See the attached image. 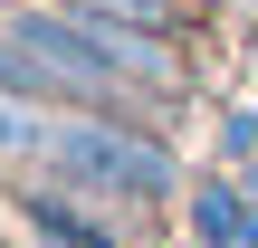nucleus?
<instances>
[{
	"mask_svg": "<svg viewBox=\"0 0 258 248\" xmlns=\"http://www.w3.org/2000/svg\"><path fill=\"white\" fill-rule=\"evenodd\" d=\"M48 182L105 201V210H163L182 191L172 143L144 124V105H67L57 143H48Z\"/></svg>",
	"mask_w": 258,
	"mask_h": 248,
	"instance_id": "f257e3e1",
	"label": "nucleus"
},
{
	"mask_svg": "<svg viewBox=\"0 0 258 248\" xmlns=\"http://www.w3.org/2000/svg\"><path fill=\"white\" fill-rule=\"evenodd\" d=\"M10 220H19V239H29V248H134L124 229H115L105 201L67 191V182H48V172H29V182L10 191Z\"/></svg>",
	"mask_w": 258,
	"mask_h": 248,
	"instance_id": "f03ea898",
	"label": "nucleus"
},
{
	"mask_svg": "<svg viewBox=\"0 0 258 248\" xmlns=\"http://www.w3.org/2000/svg\"><path fill=\"white\" fill-rule=\"evenodd\" d=\"M57 115H67V105H48V96H0V172H10V182L48 172V143H57Z\"/></svg>",
	"mask_w": 258,
	"mask_h": 248,
	"instance_id": "7ed1b4c3",
	"label": "nucleus"
},
{
	"mask_svg": "<svg viewBox=\"0 0 258 248\" xmlns=\"http://www.w3.org/2000/svg\"><path fill=\"white\" fill-rule=\"evenodd\" d=\"M191 248H258V210H249V191L239 182H201L191 191Z\"/></svg>",
	"mask_w": 258,
	"mask_h": 248,
	"instance_id": "20e7f679",
	"label": "nucleus"
},
{
	"mask_svg": "<svg viewBox=\"0 0 258 248\" xmlns=\"http://www.w3.org/2000/svg\"><path fill=\"white\" fill-rule=\"evenodd\" d=\"M0 248H29V239H19V229H10V220H0Z\"/></svg>",
	"mask_w": 258,
	"mask_h": 248,
	"instance_id": "39448f33",
	"label": "nucleus"
}]
</instances>
